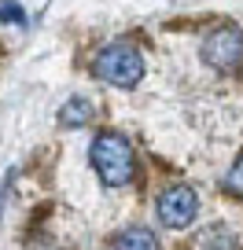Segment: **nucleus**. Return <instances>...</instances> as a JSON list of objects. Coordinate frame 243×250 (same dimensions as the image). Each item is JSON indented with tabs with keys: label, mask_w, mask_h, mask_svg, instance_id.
<instances>
[{
	"label": "nucleus",
	"mask_w": 243,
	"mask_h": 250,
	"mask_svg": "<svg viewBox=\"0 0 243 250\" xmlns=\"http://www.w3.org/2000/svg\"><path fill=\"white\" fill-rule=\"evenodd\" d=\"M92 166H96V177L107 188L129 184L136 173V158H133L129 140H122L118 133H100L92 144Z\"/></svg>",
	"instance_id": "f257e3e1"
},
{
	"label": "nucleus",
	"mask_w": 243,
	"mask_h": 250,
	"mask_svg": "<svg viewBox=\"0 0 243 250\" xmlns=\"http://www.w3.org/2000/svg\"><path fill=\"white\" fill-rule=\"evenodd\" d=\"M96 78L114 88H136L144 78V59L133 44H107L96 55Z\"/></svg>",
	"instance_id": "f03ea898"
},
{
	"label": "nucleus",
	"mask_w": 243,
	"mask_h": 250,
	"mask_svg": "<svg viewBox=\"0 0 243 250\" xmlns=\"http://www.w3.org/2000/svg\"><path fill=\"white\" fill-rule=\"evenodd\" d=\"M203 59L214 70H236L243 62V30L236 26H218L210 37L203 41Z\"/></svg>",
	"instance_id": "7ed1b4c3"
},
{
	"label": "nucleus",
	"mask_w": 243,
	"mask_h": 250,
	"mask_svg": "<svg viewBox=\"0 0 243 250\" xmlns=\"http://www.w3.org/2000/svg\"><path fill=\"white\" fill-rule=\"evenodd\" d=\"M199 213V199L192 188L177 184V188H166L162 199H158V221L166 228H188Z\"/></svg>",
	"instance_id": "20e7f679"
},
{
	"label": "nucleus",
	"mask_w": 243,
	"mask_h": 250,
	"mask_svg": "<svg viewBox=\"0 0 243 250\" xmlns=\"http://www.w3.org/2000/svg\"><path fill=\"white\" fill-rule=\"evenodd\" d=\"M92 114H96V103L88 96H70L63 103V110H59V125L63 129H81V125L92 122Z\"/></svg>",
	"instance_id": "39448f33"
},
{
	"label": "nucleus",
	"mask_w": 243,
	"mask_h": 250,
	"mask_svg": "<svg viewBox=\"0 0 243 250\" xmlns=\"http://www.w3.org/2000/svg\"><path fill=\"white\" fill-rule=\"evenodd\" d=\"M114 250H158V239L151 228H129L122 232V239L114 243Z\"/></svg>",
	"instance_id": "423d86ee"
},
{
	"label": "nucleus",
	"mask_w": 243,
	"mask_h": 250,
	"mask_svg": "<svg viewBox=\"0 0 243 250\" xmlns=\"http://www.w3.org/2000/svg\"><path fill=\"white\" fill-rule=\"evenodd\" d=\"M232 247H236V239L225 225H214L210 232H203L196 239V250H232Z\"/></svg>",
	"instance_id": "0eeeda50"
},
{
	"label": "nucleus",
	"mask_w": 243,
	"mask_h": 250,
	"mask_svg": "<svg viewBox=\"0 0 243 250\" xmlns=\"http://www.w3.org/2000/svg\"><path fill=\"white\" fill-rule=\"evenodd\" d=\"M225 191L228 195H236V199H243V155L232 162V169H228V177H225Z\"/></svg>",
	"instance_id": "6e6552de"
},
{
	"label": "nucleus",
	"mask_w": 243,
	"mask_h": 250,
	"mask_svg": "<svg viewBox=\"0 0 243 250\" xmlns=\"http://www.w3.org/2000/svg\"><path fill=\"white\" fill-rule=\"evenodd\" d=\"M0 22H11V26H26V11L19 8L15 0H4V4H0Z\"/></svg>",
	"instance_id": "1a4fd4ad"
}]
</instances>
